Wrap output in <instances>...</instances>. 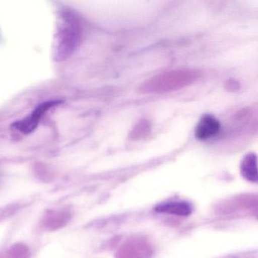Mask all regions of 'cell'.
I'll return each instance as SVG.
<instances>
[{"instance_id":"cell-1","label":"cell","mask_w":258,"mask_h":258,"mask_svg":"<svg viewBox=\"0 0 258 258\" xmlns=\"http://www.w3.org/2000/svg\"><path fill=\"white\" fill-rule=\"evenodd\" d=\"M81 37V26L76 16L71 12H63L55 36V59L61 61L69 58L78 47Z\"/></svg>"},{"instance_id":"cell-2","label":"cell","mask_w":258,"mask_h":258,"mask_svg":"<svg viewBox=\"0 0 258 258\" xmlns=\"http://www.w3.org/2000/svg\"><path fill=\"white\" fill-rule=\"evenodd\" d=\"M60 100H50L42 102L29 115L13 123V126L24 134H30L37 129L42 117L51 108L61 103Z\"/></svg>"},{"instance_id":"cell-3","label":"cell","mask_w":258,"mask_h":258,"mask_svg":"<svg viewBox=\"0 0 258 258\" xmlns=\"http://www.w3.org/2000/svg\"><path fill=\"white\" fill-rule=\"evenodd\" d=\"M220 121L214 116L206 114L199 120L195 130V136L199 140H207L217 136L220 132Z\"/></svg>"},{"instance_id":"cell-4","label":"cell","mask_w":258,"mask_h":258,"mask_svg":"<svg viewBox=\"0 0 258 258\" xmlns=\"http://www.w3.org/2000/svg\"><path fill=\"white\" fill-rule=\"evenodd\" d=\"M155 211L163 214L177 216H188L192 213L193 207L189 202L184 201L167 202L159 204L155 208Z\"/></svg>"},{"instance_id":"cell-5","label":"cell","mask_w":258,"mask_h":258,"mask_svg":"<svg viewBox=\"0 0 258 258\" xmlns=\"http://www.w3.org/2000/svg\"><path fill=\"white\" fill-rule=\"evenodd\" d=\"M242 176L250 182L257 181V169H256V157L254 154H248L244 157L241 164Z\"/></svg>"}]
</instances>
